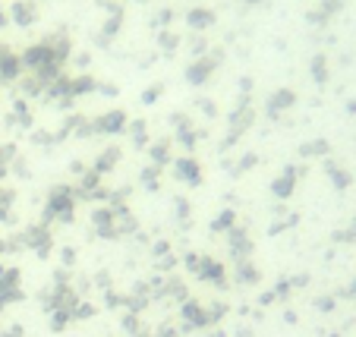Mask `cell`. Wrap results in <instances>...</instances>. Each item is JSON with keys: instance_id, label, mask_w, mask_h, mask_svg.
<instances>
[{"instance_id": "1", "label": "cell", "mask_w": 356, "mask_h": 337, "mask_svg": "<svg viewBox=\"0 0 356 337\" xmlns=\"http://www.w3.org/2000/svg\"><path fill=\"white\" fill-rule=\"evenodd\" d=\"M73 189L67 186H57L54 193L48 199V218H60V221H69L73 218Z\"/></svg>"}, {"instance_id": "2", "label": "cell", "mask_w": 356, "mask_h": 337, "mask_svg": "<svg viewBox=\"0 0 356 337\" xmlns=\"http://www.w3.org/2000/svg\"><path fill=\"white\" fill-rule=\"evenodd\" d=\"M186 265H189V271H196L202 281H214V284L224 281V268H221L214 259H199V255H189V259H186Z\"/></svg>"}, {"instance_id": "3", "label": "cell", "mask_w": 356, "mask_h": 337, "mask_svg": "<svg viewBox=\"0 0 356 337\" xmlns=\"http://www.w3.org/2000/svg\"><path fill=\"white\" fill-rule=\"evenodd\" d=\"M13 300H22L19 271L7 268V271H0V303H13Z\"/></svg>"}, {"instance_id": "4", "label": "cell", "mask_w": 356, "mask_h": 337, "mask_svg": "<svg viewBox=\"0 0 356 337\" xmlns=\"http://www.w3.org/2000/svg\"><path fill=\"white\" fill-rule=\"evenodd\" d=\"M227 236H230V240H227V246H230V255L237 261H246V255L253 252V240H249L246 234H243V230H227Z\"/></svg>"}, {"instance_id": "5", "label": "cell", "mask_w": 356, "mask_h": 337, "mask_svg": "<svg viewBox=\"0 0 356 337\" xmlns=\"http://www.w3.org/2000/svg\"><path fill=\"white\" fill-rule=\"evenodd\" d=\"M19 67H22L19 57L10 54V51H0V79H3V83H13V79L19 76Z\"/></svg>"}, {"instance_id": "6", "label": "cell", "mask_w": 356, "mask_h": 337, "mask_svg": "<svg viewBox=\"0 0 356 337\" xmlns=\"http://www.w3.org/2000/svg\"><path fill=\"white\" fill-rule=\"evenodd\" d=\"M26 243L32 249H38L42 255H48L51 252V234H48V227H42V224H38V227H28Z\"/></svg>"}, {"instance_id": "7", "label": "cell", "mask_w": 356, "mask_h": 337, "mask_svg": "<svg viewBox=\"0 0 356 337\" xmlns=\"http://www.w3.org/2000/svg\"><path fill=\"white\" fill-rule=\"evenodd\" d=\"M95 227H98V234L108 236V240L120 234V230H117V224H114V211H110V208H98V211H95Z\"/></svg>"}, {"instance_id": "8", "label": "cell", "mask_w": 356, "mask_h": 337, "mask_svg": "<svg viewBox=\"0 0 356 337\" xmlns=\"http://www.w3.org/2000/svg\"><path fill=\"white\" fill-rule=\"evenodd\" d=\"M214 63H218V54L212 57V60H196L189 67V83L192 85H199V83H205L208 76H212V69H214Z\"/></svg>"}, {"instance_id": "9", "label": "cell", "mask_w": 356, "mask_h": 337, "mask_svg": "<svg viewBox=\"0 0 356 337\" xmlns=\"http://www.w3.org/2000/svg\"><path fill=\"white\" fill-rule=\"evenodd\" d=\"M126 126V114L124 110H110V114H104L101 120H98V130L101 132H120Z\"/></svg>"}, {"instance_id": "10", "label": "cell", "mask_w": 356, "mask_h": 337, "mask_svg": "<svg viewBox=\"0 0 356 337\" xmlns=\"http://www.w3.org/2000/svg\"><path fill=\"white\" fill-rule=\"evenodd\" d=\"M290 104H294V92L290 89H281V92H274L271 95V101H268V114H281V110H287Z\"/></svg>"}, {"instance_id": "11", "label": "cell", "mask_w": 356, "mask_h": 337, "mask_svg": "<svg viewBox=\"0 0 356 337\" xmlns=\"http://www.w3.org/2000/svg\"><path fill=\"white\" fill-rule=\"evenodd\" d=\"M294 180H296V171L294 167H290V171H284V177H278L274 180V196H281V199H287L290 193H294Z\"/></svg>"}, {"instance_id": "12", "label": "cell", "mask_w": 356, "mask_h": 337, "mask_svg": "<svg viewBox=\"0 0 356 337\" xmlns=\"http://www.w3.org/2000/svg\"><path fill=\"white\" fill-rule=\"evenodd\" d=\"M177 177L186 180V183H199V164H196L192 158L177 161Z\"/></svg>"}, {"instance_id": "13", "label": "cell", "mask_w": 356, "mask_h": 337, "mask_svg": "<svg viewBox=\"0 0 356 337\" xmlns=\"http://www.w3.org/2000/svg\"><path fill=\"white\" fill-rule=\"evenodd\" d=\"M13 19L19 22V26H32L35 22V7L32 3H26V0H19V3L13 7Z\"/></svg>"}, {"instance_id": "14", "label": "cell", "mask_w": 356, "mask_h": 337, "mask_svg": "<svg viewBox=\"0 0 356 337\" xmlns=\"http://www.w3.org/2000/svg\"><path fill=\"white\" fill-rule=\"evenodd\" d=\"M186 19H189L192 28H208L214 22V13H212V10H192Z\"/></svg>"}, {"instance_id": "15", "label": "cell", "mask_w": 356, "mask_h": 337, "mask_svg": "<svg viewBox=\"0 0 356 337\" xmlns=\"http://www.w3.org/2000/svg\"><path fill=\"white\" fill-rule=\"evenodd\" d=\"M95 89V83H92L89 76H83V79H69V95H85V92H92Z\"/></svg>"}, {"instance_id": "16", "label": "cell", "mask_w": 356, "mask_h": 337, "mask_svg": "<svg viewBox=\"0 0 356 337\" xmlns=\"http://www.w3.org/2000/svg\"><path fill=\"white\" fill-rule=\"evenodd\" d=\"M237 277H240V284H259V271H255L253 265H246V261H240V271H237Z\"/></svg>"}, {"instance_id": "17", "label": "cell", "mask_w": 356, "mask_h": 337, "mask_svg": "<svg viewBox=\"0 0 356 337\" xmlns=\"http://www.w3.org/2000/svg\"><path fill=\"white\" fill-rule=\"evenodd\" d=\"M117 158H120V152L117 148H108V152L98 158V173H104V171H110V167L117 164Z\"/></svg>"}, {"instance_id": "18", "label": "cell", "mask_w": 356, "mask_h": 337, "mask_svg": "<svg viewBox=\"0 0 356 337\" xmlns=\"http://www.w3.org/2000/svg\"><path fill=\"white\" fill-rule=\"evenodd\" d=\"M151 158H155L158 164H164V161L171 158V152H167V142H158L155 148H151Z\"/></svg>"}, {"instance_id": "19", "label": "cell", "mask_w": 356, "mask_h": 337, "mask_svg": "<svg viewBox=\"0 0 356 337\" xmlns=\"http://www.w3.org/2000/svg\"><path fill=\"white\" fill-rule=\"evenodd\" d=\"M16 155V148L13 145H0V173L7 171V164H10V158Z\"/></svg>"}, {"instance_id": "20", "label": "cell", "mask_w": 356, "mask_h": 337, "mask_svg": "<svg viewBox=\"0 0 356 337\" xmlns=\"http://www.w3.org/2000/svg\"><path fill=\"white\" fill-rule=\"evenodd\" d=\"M212 227H214V230H230V227H233V211H224V214H221V218L212 224Z\"/></svg>"}, {"instance_id": "21", "label": "cell", "mask_w": 356, "mask_h": 337, "mask_svg": "<svg viewBox=\"0 0 356 337\" xmlns=\"http://www.w3.org/2000/svg\"><path fill=\"white\" fill-rule=\"evenodd\" d=\"M142 183L149 186V189H158V171H155V167H149V171L142 173Z\"/></svg>"}, {"instance_id": "22", "label": "cell", "mask_w": 356, "mask_h": 337, "mask_svg": "<svg viewBox=\"0 0 356 337\" xmlns=\"http://www.w3.org/2000/svg\"><path fill=\"white\" fill-rule=\"evenodd\" d=\"M133 139H136V145L145 142V123L139 120V123H133Z\"/></svg>"}, {"instance_id": "23", "label": "cell", "mask_w": 356, "mask_h": 337, "mask_svg": "<svg viewBox=\"0 0 356 337\" xmlns=\"http://www.w3.org/2000/svg\"><path fill=\"white\" fill-rule=\"evenodd\" d=\"M177 42H180V38H177V35H171V32L161 35V44H164V51H173V48H177Z\"/></svg>"}, {"instance_id": "24", "label": "cell", "mask_w": 356, "mask_h": 337, "mask_svg": "<svg viewBox=\"0 0 356 337\" xmlns=\"http://www.w3.org/2000/svg\"><path fill=\"white\" fill-rule=\"evenodd\" d=\"M325 152V142H312V145H303V155H322Z\"/></svg>"}, {"instance_id": "25", "label": "cell", "mask_w": 356, "mask_h": 337, "mask_svg": "<svg viewBox=\"0 0 356 337\" xmlns=\"http://www.w3.org/2000/svg\"><path fill=\"white\" fill-rule=\"evenodd\" d=\"M315 79H319V83H325V60H322V57H315Z\"/></svg>"}, {"instance_id": "26", "label": "cell", "mask_w": 356, "mask_h": 337, "mask_svg": "<svg viewBox=\"0 0 356 337\" xmlns=\"http://www.w3.org/2000/svg\"><path fill=\"white\" fill-rule=\"evenodd\" d=\"M158 95H161V89H158V85H155V89H149V92H145V101H149V104H151V101H155V98H158Z\"/></svg>"}, {"instance_id": "27", "label": "cell", "mask_w": 356, "mask_h": 337, "mask_svg": "<svg viewBox=\"0 0 356 337\" xmlns=\"http://www.w3.org/2000/svg\"><path fill=\"white\" fill-rule=\"evenodd\" d=\"M0 26H7V13L3 10H0Z\"/></svg>"}]
</instances>
